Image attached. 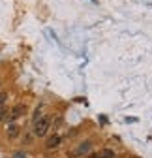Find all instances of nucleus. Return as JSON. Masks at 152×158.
I'll return each instance as SVG.
<instances>
[{"label": "nucleus", "mask_w": 152, "mask_h": 158, "mask_svg": "<svg viewBox=\"0 0 152 158\" xmlns=\"http://www.w3.org/2000/svg\"><path fill=\"white\" fill-rule=\"evenodd\" d=\"M6 132H8V137H10V139H15V137L19 135V126H17L15 123H11V124H8Z\"/></svg>", "instance_id": "nucleus-3"}, {"label": "nucleus", "mask_w": 152, "mask_h": 158, "mask_svg": "<svg viewBox=\"0 0 152 158\" xmlns=\"http://www.w3.org/2000/svg\"><path fill=\"white\" fill-rule=\"evenodd\" d=\"M15 158H25V154H23V152H17V154H15Z\"/></svg>", "instance_id": "nucleus-10"}, {"label": "nucleus", "mask_w": 152, "mask_h": 158, "mask_svg": "<svg viewBox=\"0 0 152 158\" xmlns=\"http://www.w3.org/2000/svg\"><path fill=\"white\" fill-rule=\"evenodd\" d=\"M58 145H60V135H51L49 139H47V143H45L47 149H54V147H58Z\"/></svg>", "instance_id": "nucleus-5"}, {"label": "nucleus", "mask_w": 152, "mask_h": 158, "mask_svg": "<svg viewBox=\"0 0 152 158\" xmlns=\"http://www.w3.org/2000/svg\"><path fill=\"white\" fill-rule=\"evenodd\" d=\"M43 117V106L40 104V106H38L36 107V111H34V115H32V123H36L38 121V118H42Z\"/></svg>", "instance_id": "nucleus-6"}, {"label": "nucleus", "mask_w": 152, "mask_h": 158, "mask_svg": "<svg viewBox=\"0 0 152 158\" xmlns=\"http://www.w3.org/2000/svg\"><path fill=\"white\" fill-rule=\"evenodd\" d=\"M6 98H8V94H6V92H0V106H4Z\"/></svg>", "instance_id": "nucleus-9"}, {"label": "nucleus", "mask_w": 152, "mask_h": 158, "mask_svg": "<svg viewBox=\"0 0 152 158\" xmlns=\"http://www.w3.org/2000/svg\"><path fill=\"white\" fill-rule=\"evenodd\" d=\"M88 158H96V154H92V156H88Z\"/></svg>", "instance_id": "nucleus-11"}, {"label": "nucleus", "mask_w": 152, "mask_h": 158, "mask_svg": "<svg viewBox=\"0 0 152 158\" xmlns=\"http://www.w3.org/2000/svg\"><path fill=\"white\" fill-rule=\"evenodd\" d=\"M90 147H92V143H90V141H83L77 149H75V152H73V154H75V156H85L86 152H90Z\"/></svg>", "instance_id": "nucleus-2"}, {"label": "nucleus", "mask_w": 152, "mask_h": 158, "mask_svg": "<svg viewBox=\"0 0 152 158\" xmlns=\"http://www.w3.org/2000/svg\"><path fill=\"white\" fill-rule=\"evenodd\" d=\"M25 111H26V107H25L23 104H19V106H15V107L11 109V113H10V118H17V117H21Z\"/></svg>", "instance_id": "nucleus-4"}, {"label": "nucleus", "mask_w": 152, "mask_h": 158, "mask_svg": "<svg viewBox=\"0 0 152 158\" xmlns=\"http://www.w3.org/2000/svg\"><path fill=\"white\" fill-rule=\"evenodd\" d=\"M96 158H115V152L111 149H103L100 154H96Z\"/></svg>", "instance_id": "nucleus-7"}, {"label": "nucleus", "mask_w": 152, "mask_h": 158, "mask_svg": "<svg viewBox=\"0 0 152 158\" xmlns=\"http://www.w3.org/2000/svg\"><path fill=\"white\" fill-rule=\"evenodd\" d=\"M49 128H51V118L43 115L42 118H38V121L34 123V135L36 137H45Z\"/></svg>", "instance_id": "nucleus-1"}, {"label": "nucleus", "mask_w": 152, "mask_h": 158, "mask_svg": "<svg viewBox=\"0 0 152 158\" xmlns=\"http://www.w3.org/2000/svg\"><path fill=\"white\" fill-rule=\"evenodd\" d=\"M6 117H8V109H6L4 106H0V123H2Z\"/></svg>", "instance_id": "nucleus-8"}]
</instances>
